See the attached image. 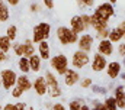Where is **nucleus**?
<instances>
[{
  "instance_id": "5",
  "label": "nucleus",
  "mask_w": 125,
  "mask_h": 110,
  "mask_svg": "<svg viewBox=\"0 0 125 110\" xmlns=\"http://www.w3.org/2000/svg\"><path fill=\"white\" fill-rule=\"evenodd\" d=\"M90 64V55L89 52H84V51H74L73 55H71V67L74 70H83L84 67H87Z\"/></svg>"
},
{
  "instance_id": "7",
  "label": "nucleus",
  "mask_w": 125,
  "mask_h": 110,
  "mask_svg": "<svg viewBox=\"0 0 125 110\" xmlns=\"http://www.w3.org/2000/svg\"><path fill=\"white\" fill-rule=\"evenodd\" d=\"M93 44H94V38L90 33H82V35H79V39L76 42L77 49L84 51V52H90L92 48H93Z\"/></svg>"
},
{
  "instance_id": "13",
  "label": "nucleus",
  "mask_w": 125,
  "mask_h": 110,
  "mask_svg": "<svg viewBox=\"0 0 125 110\" xmlns=\"http://www.w3.org/2000/svg\"><path fill=\"white\" fill-rule=\"evenodd\" d=\"M114 97L116 100V106L119 110L125 109V87L124 85H118L114 90Z\"/></svg>"
},
{
  "instance_id": "40",
  "label": "nucleus",
  "mask_w": 125,
  "mask_h": 110,
  "mask_svg": "<svg viewBox=\"0 0 125 110\" xmlns=\"http://www.w3.org/2000/svg\"><path fill=\"white\" fill-rule=\"evenodd\" d=\"M13 106H15V103H6L1 110H13Z\"/></svg>"
},
{
  "instance_id": "42",
  "label": "nucleus",
  "mask_w": 125,
  "mask_h": 110,
  "mask_svg": "<svg viewBox=\"0 0 125 110\" xmlns=\"http://www.w3.org/2000/svg\"><path fill=\"white\" fill-rule=\"evenodd\" d=\"M80 110H92V107H90L87 103H83V106H82V109Z\"/></svg>"
},
{
  "instance_id": "25",
  "label": "nucleus",
  "mask_w": 125,
  "mask_h": 110,
  "mask_svg": "<svg viewBox=\"0 0 125 110\" xmlns=\"http://www.w3.org/2000/svg\"><path fill=\"white\" fill-rule=\"evenodd\" d=\"M6 36H7L12 42H15L16 38H18V26H16V25H9V26L6 28Z\"/></svg>"
},
{
  "instance_id": "41",
  "label": "nucleus",
  "mask_w": 125,
  "mask_h": 110,
  "mask_svg": "<svg viewBox=\"0 0 125 110\" xmlns=\"http://www.w3.org/2000/svg\"><path fill=\"white\" fill-rule=\"evenodd\" d=\"M118 26L121 28V29H122V32H124V41H125V19L119 23V25H118Z\"/></svg>"
},
{
  "instance_id": "26",
  "label": "nucleus",
  "mask_w": 125,
  "mask_h": 110,
  "mask_svg": "<svg viewBox=\"0 0 125 110\" xmlns=\"http://www.w3.org/2000/svg\"><path fill=\"white\" fill-rule=\"evenodd\" d=\"M103 104L106 106V110H119L116 106V100L114 96H108L105 100H103Z\"/></svg>"
},
{
  "instance_id": "30",
  "label": "nucleus",
  "mask_w": 125,
  "mask_h": 110,
  "mask_svg": "<svg viewBox=\"0 0 125 110\" xmlns=\"http://www.w3.org/2000/svg\"><path fill=\"white\" fill-rule=\"evenodd\" d=\"M79 82H80V87H82V88H90V87L93 85L92 78H89V77H84V78H82Z\"/></svg>"
},
{
  "instance_id": "28",
  "label": "nucleus",
  "mask_w": 125,
  "mask_h": 110,
  "mask_svg": "<svg viewBox=\"0 0 125 110\" xmlns=\"http://www.w3.org/2000/svg\"><path fill=\"white\" fill-rule=\"evenodd\" d=\"M83 106V100L82 99H74L68 103V110H80Z\"/></svg>"
},
{
  "instance_id": "24",
  "label": "nucleus",
  "mask_w": 125,
  "mask_h": 110,
  "mask_svg": "<svg viewBox=\"0 0 125 110\" xmlns=\"http://www.w3.org/2000/svg\"><path fill=\"white\" fill-rule=\"evenodd\" d=\"M31 39H32V42H33L35 45H38V44H39V42H42V41H47V39L44 38V35L39 32V29H38L36 26H33V29H32Z\"/></svg>"
},
{
  "instance_id": "3",
  "label": "nucleus",
  "mask_w": 125,
  "mask_h": 110,
  "mask_svg": "<svg viewBox=\"0 0 125 110\" xmlns=\"http://www.w3.org/2000/svg\"><path fill=\"white\" fill-rule=\"evenodd\" d=\"M55 36H57V41L60 42V45H62V46L73 45L79 39V35L74 30H71L68 26H58L55 29Z\"/></svg>"
},
{
  "instance_id": "43",
  "label": "nucleus",
  "mask_w": 125,
  "mask_h": 110,
  "mask_svg": "<svg viewBox=\"0 0 125 110\" xmlns=\"http://www.w3.org/2000/svg\"><path fill=\"white\" fill-rule=\"evenodd\" d=\"M119 77H121V80H124V81H125V73H121V75H119Z\"/></svg>"
},
{
  "instance_id": "23",
  "label": "nucleus",
  "mask_w": 125,
  "mask_h": 110,
  "mask_svg": "<svg viewBox=\"0 0 125 110\" xmlns=\"http://www.w3.org/2000/svg\"><path fill=\"white\" fill-rule=\"evenodd\" d=\"M12 44H13V42H12L6 35H0V51L9 54V52L12 51Z\"/></svg>"
},
{
  "instance_id": "31",
  "label": "nucleus",
  "mask_w": 125,
  "mask_h": 110,
  "mask_svg": "<svg viewBox=\"0 0 125 110\" xmlns=\"http://www.w3.org/2000/svg\"><path fill=\"white\" fill-rule=\"evenodd\" d=\"M80 18H82V22H83V25H84V28H86V30H87L89 28H92V23H90V15L83 13V15H80Z\"/></svg>"
},
{
  "instance_id": "12",
  "label": "nucleus",
  "mask_w": 125,
  "mask_h": 110,
  "mask_svg": "<svg viewBox=\"0 0 125 110\" xmlns=\"http://www.w3.org/2000/svg\"><path fill=\"white\" fill-rule=\"evenodd\" d=\"M62 78H64V84H65L67 87H73V85H76L77 82L82 80L79 71L74 70V68H68V70L65 71V74L62 75Z\"/></svg>"
},
{
  "instance_id": "8",
  "label": "nucleus",
  "mask_w": 125,
  "mask_h": 110,
  "mask_svg": "<svg viewBox=\"0 0 125 110\" xmlns=\"http://www.w3.org/2000/svg\"><path fill=\"white\" fill-rule=\"evenodd\" d=\"M106 65H108V59L103 55L96 52L90 58V67H92V71L93 73H102V71H105L106 70Z\"/></svg>"
},
{
  "instance_id": "1",
  "label": "nucleus",
  "mask_w": 125,
  "mask_h": 110,
  "mask_svg": "<svg viewBox=\"0 0 125 110\" xmlns=\"http://www.w3.org/2000/svg\"><path fill=\"white\" fill-rule=\"evenodd\" d=\"M50 67H51V71L52 73H55L58 77L60 75H64L65 74V71L70 68V61H68V58L65 56V54H62V52H58V54L52 55L51 58H50Z\"/></svg>"
},
{
  "instance_id": "33",
  "label": "nucleus",
  "mask_w": 125,
  "mask_h": 110,
  "mask_svg": "<svg viewBox=\"0 0 125 110\" xmlns=\"http://www.w3.org/2000/svg\"><path fill=\"white\" fill-rule=\"evenodd\" d=\"M29 12L31 13H39L41 12V4L36 3V1H32L31 4H29Z\"/></svg>"
},
{
  "instance_id": "39",
  "label": "nucleus",
  "mask_w": 125,
  "mask_h": 110,
  "mask_svg": "<svg viewBox=\"0 0 125 110\" xmlns=\"http://www.w3.org/2000/svg\"><path fill=\"white\" fill-rule=\"evenodd\" d=\"M6 61H9V54L0 51V64H1V62H6Z\"/></svg>"
},
{
  "instance_id": "21",
  "label": "nucleus",
  "mask_w": 125,
  "mask_h": 110,
  "mask_svg": "<svg viewBox=\"0 0 125 110\" xmlns=\"http://www.w3.org/2000/svg\"><path fill=\"white\" fill-rule=\"evenodd\" d=\"M10 18V10H9V6L4 3V0H0V23H4L7 22Z\"/></svg>"
},
{
  "instance_id": "32",
  "label": "nucleus",
  "mask_w": 125,
  "mask_h": 110,
  "mask_svg": "<svg viewBox=\"0 0 125 110\" xmlns=\"http://www.w3.org/2000/svg\"><path fill=\"white\" fill-rule=\"evenodd\" d=\"M10 94H12V97H13V99H21V97L23 96V91H22L18 85H15V87L10 90Z\"/></svg>"
},
{
  "instance_id": "36",
  "label": "nucleus",
  "mask_w": 125,
  "mask_h": 110,
  "mask_svg": "<svg viewBox=\"0 0 125 110\" xmlns=\"http://www.w3.org/2000/svg\"><path fill=\"white\" fill-rule=\"evenodd\" d=\"M42 4L48 10H52L54 9V0H42Z\"/></svg>"
},
{
  "instance_id": "35",
  "label": "nucleus",
  "mask_w": 125,
  "mask_h": 110,
  "mask_svg": "<svg viewBox=\"0 0 125 110\" xmlns=\"http://www.w3.org/2000/svg\"><path fill=\"white\" fill-rule=\"evenodd\" d=\"M26 103L25 101H18V103H15V106H13V110H26Z\"/></svg>"
},
{
  "instance_id": "4",
  "label": "nucleus",
  "mask_w": 125,
  "mask_h": 110,
  "mask_svg": "<svg viewBox=\"0 0 125 110\" xmlns=\"http://www.w3.org/2000/svg\"><path fill=\"white\" fill-rule=\"evenodd\" d=\"M16 80H18V74L15 70L3 68L0 71V81H1V87L4 90H12L16 85Z\"/></svg>"
},
{
  "instance_id": "16",
  "label": "nucleus",
  "mask_w": 125,
  "mask_h": 110,
  "mask_svg": "<svg viewBox=\"0 0 125 110\" xmlns=\"http://www.w3.org/2000/svg\"><path fill=\"white\" fill-rule=\"evenodd\" d=\"M16 85L23 93H26V91L32 90V80L28 77V74H19L18 75V80H16Z\"/></svg>"
},
{
  "instance_id": "46",
  "label": "nucleus",
  "mask_w": 125,
  "mask_h": 110,
  "mask_svg": "<svg viewBox=\"0 0 125 110\" xmlns=\"http://www.w3.org/2000/svg\"><path fill=\"white\" fill-rule=\"evenodd\" d=\"M1 109H3V106H1V103H0V110H1Z\"/></svg>"
},
{
  "instance_id": "10",
  "label": "nucleus",
  "mask_w": 125,
  "mask_h": 110,
  "mask_svg": "<svg viewBox=\"0 0 125 110\" xmlns=\"http://www.w3.org/2000/svg\"><path fill=\"white\" fill-rule=\"evenodd\" d=\"M105 71H106V75L111 80H116L122 73V64L119 61H111V62H108Z\"/></svg>"
},
{
  "instance_id": "45",
  "label": "nucleus",
  "mask_w": 125,
  "mask_h": 110,
  "mask_svg": "<svg viewBox=\"0 0 125 110\" xmlns=\"http://www.w3.org/2000/svg\"><path fill=\"white\" fill-rule=\"evenodd\" d=\"M26 110H36L35 107H26Z\"/></svg>"
},
{
  "instance_id": "2",
  "label": "nucleus",
  "mask_w": 125,
  "mask_h": 110,
  "mask_svg": "<svg viewBox=\"0 0 125 110\" xmlns=\"http://www.w3.org/2000/svg\"><path fill=\"white\" fill-rule=\"evenodd\" d=\"M45 80H47V85H48V91L47 94L51 97V99H57L62 94L61 85H60V81H58V75L55 73H52L51 70H47L45 74H44Z\"/></svg>"
},
{
  "instance_id": "15",
  "label": "nucleus",
  "mask_w": 125,
  "mask_h": 110,
  "mask_svg": "<svg viewBox=\"0 0 125 110\" xmlns=\"http://www.w3.org/2000/svg\"><path fill=\"white\" fill-rule=\"evenodd\" d=\"M70 29L74 30L77 35H82V33L86 32V28H84L83 22H82L80 15H76V16H73V18L70 19Z\"/></svg>"
},
{
  "instance_id": "22",
  "label": "nucleus",
  "mask_w": 125,
  "mask_h": 110,
  "mask_svg": "<svg viewBox=\"0 0 125 110\" xmlns=\"http://www.w3.org/2000/svg\"><path fill=\"white\" fill-rule=\"evenodd\" d=\"M35 26L39 29V32H41V33L44 35V38H45V39H50L52 28H51V25H50L48 22H39V23H36Z\"/></svg>"
},
{
  "instance_id": "44",
  "label": "nucleus",
  "mask_w": 125,
  "mask_h": 110,
  "mask_svg": "<svg viewBox=\"0 0 125 110\" xmlns=\"http://www.w3.org/2000/svg\"><path fill=\"white\" fill-rule=\"evenodd\" d=\"M108 1H109V3H111V4H115V3H116V1H118V0H108Z\"/></svg>"
},
{
  "instance_id": "29",
  "label": "nucleus",
  "mask_w": 125,
  "mask_h": 110,
  "mask_svg": "<svg viewBox=\"0 0 125 110\" xmlns=\"http://www.w3.org/2000/svg\"><path fill=\"white\" fill-rule=\"evenodd\" d=\"M96 0H77V4L80 9H87V7H93Z\"/></svg>"
},
{
  "instance_id": "11",
  "label": "nucleus",
  "mask_w": 125,
  "mask_h": 110,
  "mask_svg": "<svg viewBox=\"0 0 125 110\" xmlns=\"http://www.w3.org/2000/svg\"><path fill=\"white\" fill-rule=\"evenodd\" d=\"M114 51H115V49H114V44H112L109 39H100V41L97 42V54L109 58V56L114 55Z\"/></svg>"
},
{
  "instance_id": "37",
  "label": "nucleus",
  "mask_w": 125,
  "mask_h": 110,
  "mask_svg": "<svg viewBox=\"0 0 125 110\" xmlns=\"http://www.w3.org/2000/svg\"><path fill=\"white\" fill-rule=\"evenodd\" d=\"M51 110H68L62 103H54L52 104V107H51Z\"/></svg>"
},
{
  "instance_id": "38",
  "label": "nucleus",
  "mask_w": 125,
  "mask_h": 110,
  "mask_svg": "<svg viewBox=\"0 0 125 110\" xmlns=\"http://www.w3.org/2000/svg\"><path fill=\"white\" fill-rule=\"evenodd\" d=\"M4 3H6L9 7H16V6L21 3V0H4Z\"/></svg>"
},
{
  "instance_id": "17",
  "label": "nucleus",
  "mask_w": 125,
  "mask_h": 110,
  "mask_svg": "<svg viewBox=\"0 0 125 110\" xmlns=\"http://www.w3.org/2000/svg\"><path fill=\"white\" fill-rule=\"evenodd\" d=\"M108 39H109L112 44H119V42H122V41H124V32H122V29L119 26L112 28V29L109 30Z\"/></svg>"
},
{
  "instance_id": "47",
  "label": "nucleus",
  "mask_w": 125,
  "mask_h": 110,
  "mask_svg": "<svg viewBox=\"0 0 125 110\" xmlns=\"http://www.w3.org/2000/svg\"><path fill=\"white\" fill-rule=\"evenodd\" d=\"M0 88H1V81H0Z\"/></svg>"
},
{
  "instance_id": "14",
  "label": "nucleus",
  "mask_w": 125,
  "mask_h": 110,
  "mask_svg": "<svg viewBox=\"0 0 125 110\" xmlns=\"http://www.w3.org/2000/svg\"><path fill=\"white\" fill-rule=\"evenodd\" d=\"M38 55L41 56L42 61H50V58L52 55H51V46H50L48 41H42L38 44Z\"/></svg>"
},
{
  "instance_id": "9",
  "label": "nucleus",
  "mask_w": 125,
  "mask_h": 110,
  "mask_svg": "<svg viewBox=\"0 0 125 110\" xmlns=\"http://www.w3.org/2000/svg\"><path fill=\"white\" fill-rule=\"evenodd\" d=\"M32 88H33V91H35L36 96H39V97L45 96L47 91H48V85H47L45 77H44V75H38V77L32 81Z\"/></svg>"
},
{
  "instance_id": "6",
  "label": "nucleus",
  "mask_w": 125,
  "mask_h": 110,
  "mask_svg": "<svg viewBox=\"0 0 125 110\" xmlns=\"http://www.w3.org/2000/svg\"><path fill=\"white\" fill-rule=\"evenodd\" d=\"M96 16H99L102 20L105 22H109L114 16H115V7L114 4H111L109 1H103L100 4H97L94 7V12H93Z\"/></svg>"
},
{
  "instance_id": "20",
  "label": "nucleus",
  "mask_w": 125,
  "mask_h": 110,
  "mask_svg": "<svg viewBox=\"0 0 125 110\" xmlns=\"http://www.w3.org/2000/svg\"><path fill=\"white\" fill-rule=\"evenodd\" d=\"M18 68H19L21 74H29V73H31L29 58H26V56H21V58H18Z\"/></svg>"
},
{
  "instance_id": "34",
  "label": "nucleus",
  "mask_w": 125,
  "mask_h": 110,
  "mask_svg": "<svg viewBox=\"0 0 125 110\" xmlns=\"http://www.w3.org/2000/svg\"><path fill=\"white\" fill-rule=\"evenodd\" d=\"M118 55L121 58H125V42H119L118 44Z\"/></svg>"
},
{
  "instance_id": "19",
  "label": "nucleus",
  "mask_w": 125,
  "mask_h": 110,
  "mask_svg": "<svg viewBox=\"0 0 125 110\" xmlns=\"http://www.w3.org/2000/svg\"><path fill=\"white\" fill-rule=\"evenodd\" d=\"M22 46H23V56H26V58H29L32 55L36 54V48H35V44L32 42V39H25L23 42H22Z\"/></svg>"
},
{
  "instance_id": "27",
  "label": "nucleus",
  "mask_w": 125,
  "mask_h": 110,
  "mask_svg": "<svg viewBox=\"0 0 125 110\" xmlns=\"http://www.w3.org/2000/svg\"><path fill=\"white\" fill-rule=\"evenodd\" d=\"M12 51H13V54L16 55L18 58H21V56H23V46H22V42H13L12 44Z\"/></svg>"
},
{
  "instance_id": "18",
  "label": "nucleus",
  "mask_w": 125,
  "mask_h": 110,
  "mask_svg": "<svg viewBox=\"0 0 125 110\" xmlns=\"http://www.w3.org/2000/svg\"><path fill=\"white\" fill-rule=\"evenodd\" d=\"M29 67H31V73H35V74H38L42 70V59L39 55L35 54L29 56Z\"/></svg>"
}]
</instances>
